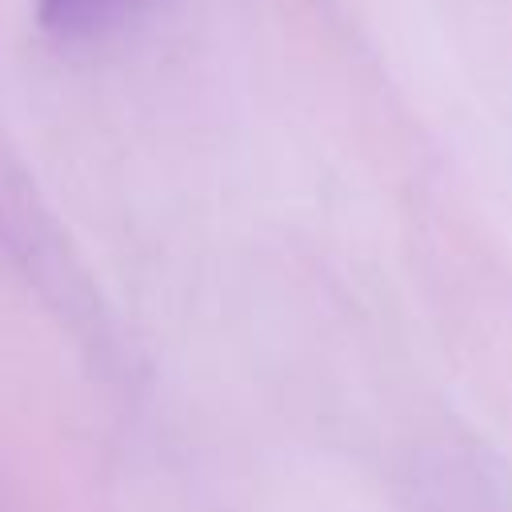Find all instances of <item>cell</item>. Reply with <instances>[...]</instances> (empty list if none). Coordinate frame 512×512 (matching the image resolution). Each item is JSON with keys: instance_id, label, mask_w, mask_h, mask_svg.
<instances>
[{"instance_id": "cell-1", "label": "cell", "mask_w": 512, "mask_h": 512, "mask_svg": "<svg viewBox=\"0 0 512 512\" xmlns=\"http://www.w3.org/2000/svg\"><path fill=\"white\" fill-rule=\"evenodd\" d=\"M156 0H40V24L64 40H88L128 24Z\"/></svg>"}]
</instances>
